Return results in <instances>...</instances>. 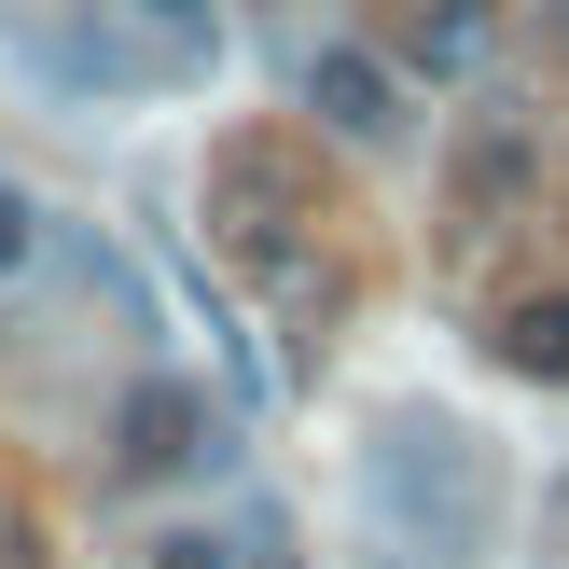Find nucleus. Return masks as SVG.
<instances>
[{"label":"nucleus","mask_w":569,"mask_h":569,"mask_svg":"<svg viewBox=\"0 0 569 569\" xmlns=\"http://www.w3.org/2000/svg\"><path fill=\"white\" fill-rule=\"evenodd\" d=\"M111 459L139 472V487H181V472H222V403L194 376H139L126 403H111Z\"/></svg>","instance_id":"f03ea898"},{"label":"nucleus","mask_w":569,"mask_h":569,"mask_svg":"<svg viewBox=\"0 0 569 569\" xmlns=\"http://www.w3.org/2000/svg\"><path fill=\"white\" fill-rule=\"evenodd\" d=\"M139 569H237V542H222V528H153Z\"/></svg>","instance_id":"1a4fd4ad"},{"label":"nucleus","mask_w":569,"mask_h":569,"mask_svg":"<svg viewBox=\"0 0 569 569\" xmlns=\"http://www.w3.org/2000/svg\"><path fill=\"white\" fill-rule=\"evenodd\" d=\"M361 500H376V528H403V542H417V556H445V569H472V556H487V515H500V487H487V445H472L459 417H431V403L376 417Z\"/></svg>","instance_id":"f257e3e1"},{"label":"nucleus","mask_w":569,"mask_h":569,"mask_svg":"<svg viewBox=\"0 0 569 569\" xmlns=\"http://www.w3.org/2000/svg\"><path fill=\"white\" fill-rule=\"evenodd\" d=\"M500 361H515L528 389H569V292H528L515 320H500Z\"/></svg>","instance_id":"39448f33"},{"label":"nucleus","mask_w":569,"mask_h":569,"mask_svg":"<svg viewBox=\"0 0 569 569\" xmlns=\"http://www.w3.org/2000/svg\"><path fill=\"white\" fill-rule=\"evenodd\" d=\"M42 237H56V222H42V209H28V194H14V181H0V278H14V264H42Z\"/></svg>","instance_id":"9d476101"},{"label":"nucleus","mask_w":569,"mask_h":569,"mask_svg":"<svg viewBox=\"0 0 569 569\" xmlns=\"http://www.w3.org/2000/svg\"><path fill=\"white\" fill-rule=\"evenodd\" d=\"M209 209H222V250H237V264H278V250H292V209H306V181H292L278 153H250V139H237V153L209 167Z\"/></svg>","instance_id":"20e7f679"},{"label":"nucleus","mask_w":569,"mask_h":569,"mask_svg":"<svg viewBox=\"0 0 569 569\" xmlns=\"http://www.w3.org/2000/svg\"><path fill=\"white\" fill-rule=\"evenodd\" d=\"M306 111H320L333 139H361V153H389V139L417 126V111H403V70H389L376 42H320V56H306Z\"/></svg>","instance_id":"7ed1b4c3"},{"label":"nucleus","mask_w":569,"mask_h":569,"mask_svg":"<svg viewBox=\"0 0 569 569\" xmlns=\"http://www.w3.org/2000/svg\"><path fill=\"white\" fill-rule=\"evenodd\" d=\"M459 209H472V222H487V209H528V126L472 139V167H459Z\"/></svg>","instance_id":"423d86ee"},{"label":"nucleus","mask_w":569,"mask_h":569,"mask_svg":"<svg viewBox=\"0 0 569 569\" xmlns=\"http://www.w3.org/2000/svg\"><path fill=\"white\" fill-rule=\"evenodd\" d=\"M487 56V0H431L417 14V70H472Z\"/></svg>","instance_id":"0eeeda50"},{"label":"nucleus","mask_w":569,"mask_h":569,"mask_svg":"<svg viewBox=\"0 0 569 569\" xmlns=\"http://www.w3.org/2000/svg\"><path fill=\"white\" fill-rule=\"evenodd\" d=\"M139 28H167V70H209V0H139Z\"/></svg>","instance_id":"6e6552de"},{"label":"nucleus","mask_w":569,"mask_h":569,"mask_svg":"<svg viewBox=\"0 0 569 569\" xmlns=\"http://www.w3.org/2000/svg\"><path fill=\"white\" fill-rule=\"evenodd\" d=\"M250 556H264V569H292V556H278V528H264V542H250Z\"/></svg>","instance_id":"9b49d317"}]
</instances>
